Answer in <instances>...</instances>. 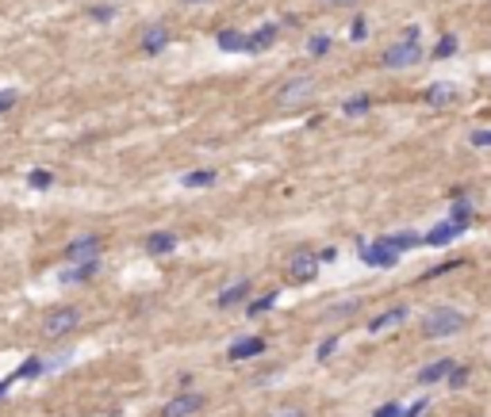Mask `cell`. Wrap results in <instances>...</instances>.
<instances>
[{"mask_svg":"<svg viewBox=\"0 0 491 417\" xmlns=\"http://www.w3.org/2000/svg\"><path fill=\"white\" fill-rule=\"evenodd\" d=\"M422 62V46L418 42H395V46L384 50V69H411Z\"/></svg>","mask_w":491,"mask_h":417,"instance_id":"4","label":"cell"},{"mask_svg":"<svg viewBox=\"0 0 491 417\" xmlns=\"http://www.w3.org/2000/svg\"><path fill=\"white\" fill-rule=\"evenodd\" d=\"M326 46H330V42H326L323 35H319V39H311V42H307V50H311V54H326Z\"/></svg>","mask_w":491,"mask_h":417,"instance_id":"36","label":"cell"},{"mask_svg":"<svg viewBox=\"0 0 491 417\" xmlns=\"http://www.w3.org/2000/svg\"><path fill=\"white\" fill-rule=\"evenodd\" d=\"M246 299H250V279H238V284L223 287V291L215 295V306H219V311H231V306L246 303Z\"/></svg>","mask_w":491,"mask_h":417,"instance_id":"11","label":"cell"},{"mask_svg":"<svg viewBox=\"0 0 491 417\" xmlns=\"http://www.w3.org/2000/svg\"><path fill=\"white\" fill-rule=\"evenodd\" d=\"M261 352H265V341L261 337H246V341H234L226 356L231 360H250V356H261Z\"/></svg>","mask_w":491,"mask_h":417,"instance_id":"16","label":"cell"},{"mask_svg":"<svg viewBox=\"0 0 491 417\" xmlns=\"http://www.w3.org/2000/svg\"><path fill=\"white\" fill-rule=\"evenodd\" d=\"M276 35H280V27H276V24H261L253 35H246V54H258V50L273 46Z\"/></svg>","mask_w":491,"mask_h":417,"instance_id":"13","label":"cell"},{"mask_svg":"<svg viewBox=\"0 0 491 417\" xmlns=\"http://www.w3.org/2000/svg\"><path fill=\"white\" fill-rule=\"evenodd\" d=\"M426 406H430V398H418V402H415V406H411V409H403V417H418V414H422Z\"/></svg>","mask_w":491,"mask_h":417,"instance_id":"37","label":"cell"},{"mask_svg":"<svg viewBox=\"0 0 491 417\" xmlns=\"http://www.w3.org/2000/svg\"><path fill=\"white\" fill-rule=\"evenodd\" d=\"M468 142H472L476 149H491V131H472V138H468Z\"/></svg>","mask_w":491,"mask_h":417,"instance_id":"32","label":"cell"},{"mask_svg":"<svg viewBox=\"0 0 491 417\" xmlns=\"http://www.w3.org/2000/svg\"><path fill=\"white\" fill-rule=\"evenodd\" d=\"M100 272V261H81V264H66V268L58 272V284H89L92 276Z\"/></svg>","mask_w":491,"mask_h":417,"instance_id":"8","label":"cell"},{"mask_svg":"<svg viewBox=\"0 0 491 417\" xmlns=\"http://www.w3.org/2000/svg\"><path fill=\"white\" fill-rule=\"evenodd\" d=\"M35 376H42V360H39V356H31V360H24V364H19V368H16V376H8V379H12V383H16V379H35Z\"/></svg>","mask_w":491,"mask_h":417,"instance_id":"23","label":"cell"},{"mask_svg":"<svg viewBox=\"0 0 491 417\" xmlns=\"http://www.w3.org/2000/svg\"><path fill=\"white\" fill-rule=\"evenodd\" d=\"M142 54H150V57H158L161 50L169 46V27H161V24H150L146 31H142Z\"/></svg>","mask_w":491,"mask_h":417,"instance_id":"9","label":"cell"},{"mask_svg":"<svg viewBox=\"0 0 491 417\" xmlns=\"http://www.w3.org/2000/svg\"><path fill=\"white\" fill-rule=\"evenodd\" d=\"M353 39H357V42L365 39V19H357V24H353Z\"/></svg>","mask_w":491,"mask_h":417,"instance_id":"40","label":"cell"},{"mask_svg":"<svg viewBox=\"0 0 491 417\" xmlns=\"http://www.w3.org/2000/svg\"><path fill=\"white\" fill-rule=\"evenodd\" d=\"M89 16L96 19V24H111V19H116V8H111V4H96Z\"/></svg>","mask_w":491,"mask_h":417,"instance_id":"27","label":"cell"},{"mask_svg":"<svg viewBox=\"0 0 491 417\" xmlns=\"http://www.w3.org/2000/svg\"><path fill=\"white\" fill-rule=\"evenodd\" d=\"M27 184H31L35 192H46V188H54V172L51 169H31L27 172Z\"/></svg>","mask_w":491,"mask_h":417,"instance_id":"22","label":"cell"},{"mask_svg":"<svg viewBox=\"0 0 491 417\" xmlns=\"http://www.w3.org/2000/svg\"><path fill=\"white\" fill-rule=\"evenodd\" d=\"M100 245H104L100 234H81V237H73V241L66 245V261H69V264L96 261V257H100Z\"/></svg>","mask_w":491,"mask_h":417,"instance_id":"6","label":"cell"},{"mask_svg":"<svg viewBox=\"0 0 491 417\" xmlns=\"http://www.w3.org/2000/svg\"><path fill=\"white\" fill-rule=\"evenodd\" d=\"M16 100H19L16 89H0V115H8L12 107H16Z\"/></svg>","mask_w":491,"mask_h":417,"instance_id":"28","label":"cell"},{"mask_svg":"<svg viewBox=\"0 0 491 417\" xmlns=\"http://www.w3.org/2000/svg\"><path fill=\"white\" fill-rule=\"evenodd\" d=\"M445 379H449L453 387H461V383H465V379H468V368H453V371H449V376H445Z\"/></svg>","mask_w":491,"mask_h":417,"instance_id":"35","label":"cell"},{"mask_svg":"<svg viewBox=\"0 0 491 417\" xmlns=\"http://www.w3.org/2000/svg\"><path fill=\"white\" fill-rule=\"evenodd\" d=\"M77 326H81V311H77V306H54V311L42 318V333L51 337V341L69 337Z\"/></svg>","mask_w":491,"mask_h":417,"instance_id":"2","label":"cell"},{"mask_svg":"<svg viewBox=\"0 0 491 417\" xmlns=\"http://www.w3.org/2000/svg\"><path fill=\"white\" fill-rule=\"evenodd\" d=\"M215 180H219V176L211 169H196V172H184V176H181L184 188H211Z\"/></svg>","mask_w":491,"mask_h":417,"instance_id":"19","label":"cell"},{"mask_svg":"<svg viewBox=\"0 0 491 417\" xmlns=\"http://www.w3.org/2000/svg\"><path fill=\"white\" fill-rule=\"evenodd\" d=\"M177 249V234H169V230H158V234L146 237V253L150 257H166Z\"/></svg>","mask_w":491,"mask_h":417,"instance_id":"15","label":"cell"},{"mask_svg":"<svg viewBox=\"0 0 491 417\" xmlns=\"http://www.w3.org/2000/svg\"><path fill=\"white\" fill-rule=\"evenodd\" d=\"M376 417H403V409H400V402H388V406L376 409Z\"/></svg>","mask_w":491,"mask_h":417,"instance_id":"34","label":"cell"},{"mask_svg":"<svg viewBox=\"0 0 491 417\" xmlns=\"http://www.w3.org/2000/svg\"><path fill=\"white\" fill-rule=\"evenodd\" d=\"M357 253H361V261H365L368 268H391V264L400 261V253H395V249H388L384 241H365Z\"/></svg>","mask_w":491,"mask_h":417,"instance_id":"7","label":"cell"},{"mask_svg":"<svg viewBox=\"0 0 491 417\" xmlns=\"http://www.w3.org/2000/svg\"><path fill=\"white\" fill-rule=\"evenodd\" d=\"M403 318H407V306H391V311L376 314V318L368 322V333H380V329H388V326H400Z\"/></svg>","mask_w":491,"mask_h":417,"instance_id":"18","label":"cell"},{"mask_svg":"<svg viewBox=\"0 0 491 417\" xmlns=\"http://www.w3.org/2000/svg\"><path fill=\"white\" fill-rule=\"evenodd\" d=\"M453 368H457V360H434V364H426V368L418 371V383H422V387H434V383H441V379L449 376Z\"/></svg>","mask_w":491,"mask_h":417,"instance_id":"14","label":"cell"},{"mask_svg":"<svg viewBox=\"0 0 491 417\" xmlns=\"http://www.w3.org/2000/svg\"><path fill=\"white\" fill-rule=\"evenodd\" d=\"M353 311H357V303L350 299L346 306H330V311H326V318H341V314H353Z\"/></svg>","mask_w":491,"mask_h":417,"instance_id":"33","label":"cell"},{"mask_svg":"<svg viewBox=\"0 0 491 417\" xmlns=\"http://www.w3.org/2000/svg\"><path fill=\"white\" fill-rule=\"evenodd\" d=\"M457 96H461V89L453 81H438V84L426 89V104H430V107H449Z\"/></svg>","mask_w":491,"mask_h":417,"instance_id":"12","label":"cell"},{"mask_svg":"<svg viewBox=\"0 0 491 417\" xmlns=\"http://www.w3.org/2000/svg\"><path fill=\"white\" fill-rule=\"evenodd\" d=\"M465 329V314L453 311V306H434L430 314L422 318V333L434 337V341H441V337H453Z\"/></svg>","mask_w":491,"mask_h":417,"instance_id":"1","label":"cell"},{"mask_svg":"<svg viewBox=\"0 0 491 417\" xmlns=\"http://www.w3.org/2000/svg\"><path fill=\"white\" fill-rule=\"evenodd\" d=\"M273 417H307V414H303V409L300 406H288V409H276V414Z\"/></svg>","mask_w":491,"mask_h":417,"instance_id":"38","label":"cell"},{"mask_svg":"<svg viewBox=\"0 0 491 417\" xmlns=\"http://www.w3.org/2000/svg\"><path fill=\"white\" fill-rule=\"evenodd\" d=\"M288 272H292V279H315V272H319V257L307 253V249H300V253H292Z\"/></svg>","mask_w":491,"mask_h":417,"instance_id":"10","label":"cell"},{"mask_svg":"<svg viewBox=\"0 0 491 417\" xmlns=\"http://www.w3.org/2000/svg\"><path fill=\"white\" fill-rule=\"evenodd\" d=\"M315 96V77L300 73V77H288V81L276 89V104L280 107H296V104H307Z\"/></svg>","mask_w":491,"mask_h":417,"instance_id":"3","label":"cell"},{"mask_svg":"<svg viewBox=\"0 0 491 417\" xmlns=\"http://www.w3.org/2000/svg\"><path fill=\"white\" fill-rule=\"evenodd\" d=\"M8 383H12V379H0V398H4V391H8Z\"/></svg>","mask_w":491,"mask_h":417,"instance_id":"41","label":"cell"},{"mask_svg":"<svg viewBox=\"0 0 491 417\" xmlns=\"http://www.w3.org/2000/svg\"><path fill=\"white\" fill-rule=\"evenodd\" d=\"M449 222H457V226L465 230L468 222H472V207H468L465 199H461V203H453V219H449Z\"/></svg>","mask_w":491,"mask_h":417,"instance_id":"25","label":"cell"},{"mask_svg":"<svg viewBox=\"0 0 491 417\" xmlns=\"http://www.w3.org/2000/svg\"><path fill=\"white\" fill-rule=\"evenodd\" d=\"M273 306H276V291H269V295H261L258 303H250V306H246V314H253V318H258V314L273 311Z\"/></svg>","mask_w":491,"mask_h":417,"instance_id":"24","label":"cell"},{"mask_svg":"<svg viewBox=\"0 0 491 417\" xmlns=\"http://www.w3.org/2000/svg\"><path fill=\"white\" fill-rule=\"evenodd\" d=\"M453 237H461V226L457 222H441V226H434L430 234L422 237V245H449Z\"/></svg>","mask_w":491,"mask_h":417,"instance_id":"17","label":"cell"},{"mask_svg":"<svg viewBox=\"0 0 491 417\" xmlns=\"http://www.w3.org/2000/svg\"><path fill=\"white\" fill-rule=\"evenodd\" d=\"M457 268H461V261H445V264H438V268H430L426 276L438 279V276H449V272H457Z\"/></svg>","mask_w":491,"mask_h":417,"instance_id":"30","label":"cell"},{"mask_svg":"<svg viewBox=\"0 0 491 417\" xmlns=\"http://www.w3.org/2000/svg\"><path fill=\"white\" fill-rule=\"evenodd\" d=\"M323 4H334V8H353L357 0H323Z\"/></svg>","mask_w":491,"mask_h":417,"instance_id":"39","label":"cell"},{"mask_svg":"<svg viewBox=\"0 0 491 417\" xmlns=\"http://www.w3.org/2000/svg\"><path fill=\"white\" fill-rule=\"evenodd\" d=\"M368 107H373V100H368V96H357V100H350V104H346V115H365Z\"/></svg>","mask_w":491,"mask_h":417,"instance_id":"29","label":"cell"},{"mask_svg":"<svg viewBox=\"0 0 491 417\" xmlns=\"http://www.w3.org/2000/svg\"><path fill=\"white\" fill-rule=\"evenodd\" d=\"M181 4H211V0H181Z\"/></svg>","mask_w":491,"mask_h":417,"instance_id":"42","label":"cell"},{"mask_svg":"<svg viewBox=\"0 0 491 417\" xmlns=\"http://www.w3.org/2000/svg\"><path fill=\"white\" fill-rule=\"evenodd\" d=\"M219 50H226V54L242 50V54H246V35L242 31H219Z\"/></svg>","mask_w":491,"mask_h":417,"instance_id":"21","label":"cell"},{"mask_svg":"<svg viewBox=\"0 0 491 417\" xmlns=\"http://www.w3.org/2000/svg\"><path fill=\"white\" fill-rule=\"evenodd\" d=\"M204 406H208V398H204L200 391H184V394H177V398L166 402L161 417H196Z\"/></svg>","mask_w":491,"mask_h":417,"instance_id":"5","label":"cell"},{"mask_svg":"<svg viewBox=\"0 0 491 417\" xmlns=\"http://www.w3.org/2000/svg\"><path fill=\"white\" fill-rule=\"evenodd\" d=\"M338 349V333H330L323 344H319V360H330V352Z\"/></svg>","mask_w":491,"mask_h":417,"instance_id":"31","label":"cell"},{"mask_svg":"<svg viewBox=\"0 0 491 417\" xmlns=\"http://www.w3.org/2000/svg\"><path fill=\"white\" fill-rule=\"evenodd\" d=\"M388 249H395V253H403V249H415V245H422V237L418 234H391V237H380Z\"/></svg>","mask_w":491,"mask_h":417,"instance_id":"20","label":"cell"},{"mask_svg":"<svg viewBox=\"0 0 491 417\" xmlns=\"http://www.w3.org/2000/svg\"><path fill=\"white\" fill-rule=\"evenodd\" d=\"M457 50V35H441V42L434 46V57H449Z\"/></svg>","mask_w":491,"mask_h":417,"instance_id":"26","label":"cell"}]
</instances>
